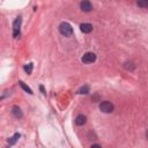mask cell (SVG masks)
Returning a JSON list of instances; mask_svg holds the SVG:
<instances>
[{"instance_id": "cell-8", "label": "cell", "mask_w": 148, "mask_h": 148, "mask_svg": "<svg viewBox=\"0 0 148 148\" xmlns=\"http://www.w3.org/2000/svg\"><path fill=\"white\" fill-rule=\"evenodd\" d=\"M12 113H13V116L15 118H21L22 117V111H21V109L18 106H13L12 108Z\"/></svg>"}, {"instance_id": "cell-9", "label": "cell", "mask_w": 148, "mask_h": 148, "mask_svg": "<svg viewBox=\"0 0 148 148\" xmlns=\"http://www.w3.org/2000/svg\"><path fill=\"white\" fill-rule=\"evenodd\" d=\"M20 136H21V135H20L18 133H15V134H14V135H13V136H12V138L8 140L9 145H14V143H16V141L20 139Z\"/></svg>"}, {"instance_id": "cell-1", "label": "cell", "mask_w": 148, "mask_h": 148, "mask_svg": "<svg viewBox=\"0 0 148 148\" xmlns=\"http://www.w3.org/2000/svg\"><path fill=\"white\" fill-rule=\"evenodd\" d=\"M59 31H60V34H61L62 36L69 37V36H72V34H73V28H72V25H71L69 23H67V22H61L60 25H59Z\"/></svg>"}, {"instance_id": "cell-3", "label": "cell", "mask_w": 148, "mask_h": 148, "mask_svg": "<svg viewBox=\"0 0 148 148\" xmlns=\"http://www.w3.org/2000/svg\"><path fill=\"white\" fill-rule=\"evenodd\" d=\"M20 27H21V17L17 16L15 20H14V23H13V37H18L20 35Z\"/></svg>"}, {"instance_id": "cell-6", "label": "cell", "mask_w": 148, "mask_h": 148, "mask_svg": "<svg viewBox=\"0 0 148 148\" xmlns=\"http://www.w3.org/2000/svg\"><path fill=\"white\" fill-rule=\"evenodd\" d=\"M80 7H81V9H82L83 12H90V10L92 9V5H91L89 1H82V2L80 3Z\"/></svg>"}, {"instance_id": "cell-15", "label": "cell", "mask_w": 148, "mask_h": 148, "mask_svg": "<svg viewBox=\"0 0 148 148\" xmlns=\"http://www.w3.org/2000/svg\"><path fill=\"white\" fill-rule=\"evenodd\" d=\"M146 136H147V139H148V130H147V132H146Z\"/></svg>"}, {"instance_id": "cell-14", "label": "cell", "mask_w": 148, "mask_h": 148, "mask_svg": "<svg viewBox=\"0 0 148 148\" xmlns=\"http://www.w3.org/2000/svg\"><path fill=\"white\" fill-rule=\"evenodd\" d=\"M90 148H102V147H101L99 145H92V146H91Z\"/></svg>"}, {"instance_id": "cell-10", "label": "cell", "mask_w": 148, "mask_h": 148, "mask_svg": "<svg viewBox=\"0 0 148 148\" xmlns=\"http://www.w3.org/2000/svg\"><path fill=\"white\" fill-rule=\"evenodd\" d=\"M23 68H24V71H25V73H27V74H31V73H32L34 65H32V62H29V64H27Z\"/></svg>"}, {"instance_id": "cell-13", "label": "cell", "mask_w": 148, "mask_h": 148, "mask_svg": "<svg viewBox=\"0 0 148 148\" xmlns=\"http://www.w3.org/2000/svg\"><path fill=\"white\" fill-rule=\"evenodd\" d=\"M136 5H138L139 7L146 8V7H148V0H146V1H138V2H136Z\"/></svg>"}, {"instance_id": "cell-11", "label": "cell", "mask_w": 148, "mask_h": 148, "mask_svg": "<svg viewBox=\"0 0 148 148\" xmlns=\"http://www.w3.org/2000/svg\"><path fill=\"white\" fill-rule=\"evenodd\" d=\"M88 92H89V87L88 86H84V87L80 88L79 91H77V94H88Z\"/></svg>"}, {"instance_id": "cell-12", "label": "cell", "mask_w": 148, "mask_h": 148, "mask_svg": "<svg viewBox=\"0 0 148 148\" xmlns=\"http://www.w3.org/2000/svg\"><path fill=\"white\" fill-rule=\"evenodd\" d=\"M18 83H20V86H21V87H22V88H23V89H24V90H25L27 92H29V94H32V90H31V89H30V88H29L28 86H25V84H24V83H23L22 81H20Z\"/></svg>"}, {"instance_id": "cell-4", "label": "cell", "mask_w": 148, "mask_h": 148, "mask_svg": "<svg viewBox=\"0 0 148 148\" xmlns=\"http://www.w3.org/2000/svg\"><path fill=\"white\" fill-rule=\"evenodd\" d=\"M81 60H82L83 64H92L96 60V54L92 53V52H87V53L83 54Z\"/></svg>"}, {"instance_id": "cell-7", "label": "cell", "mask_w": 148, "mask_h": 148, "mask_svg": "<svg viewBox=\"0 0 148 148\" xmlns=\"http://www.w3.org/2000/svg\"><path fill=\"white\" fill-rule=\"evenodd\" d=\"M86 121H87V117L83 116V114H79V116L75 118V124H76L77 126H83V125L86 124Z\"/></svg>"}, {"instance_id": "cell-2", "label": "cell", "mask_w": 148, "mask_h": 148, "mask_svg": "<svg viewBox=\"0 0 148 148\" xmlns=\"http://www.w3.org/2000/svg\"><path fill=\"white\" fill-rule=\"evenodd\" d=\"M99 110L104 113H111L113 111V104L109 101H103L99 104Z\"/></svg>"}, {"instance_id": "cell-5", "label": "cell", "mask_w": 148, "mask_h": 148, "mask_svg": "<svg viewBox=\"0 0 148 148\" xmlns=\"http://www.w3.org/2000/svg\"><path fill=\"white\" fill-rule=\"evenodd\" d=\"M80 29H81V31L83 34H89V32L92 31V25L90 23H82L80 25Z\"/></svg>"}]
</instances>
